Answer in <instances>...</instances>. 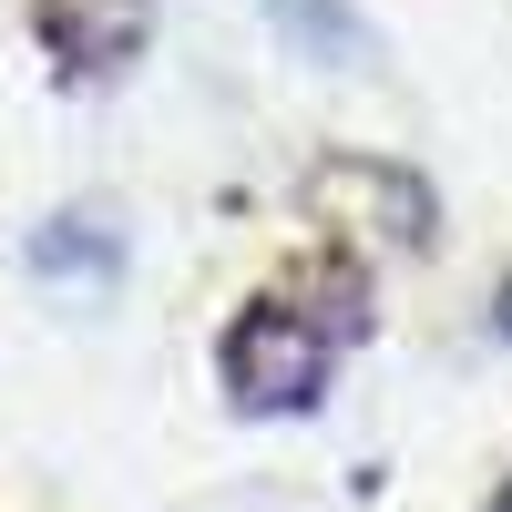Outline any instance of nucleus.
Here are the masks:
<instances>
[{"label":"nucleus","mask_w":512,"mask_h":512,"mask_svg":"<svg viewBox=\"0 0 512 512\" xmlns=\"http://www.w3.org/2000/svg\"><path fill=\"white\" fill-rule=\"evenodd\" d=\"M226 359H236V400H246V390H256V400H297V390H318V349H287V318H256Z\"/></svg>","instance_id":"nucleus-1"},{"label":"nucleus","mask_w":512,"mask_h":512,"mask_svg":"<svg viewBox=\"0 0 512 512\" xmlns=\"http://www.w3.org/2000/svg\"><path fill=\"white\" fill-rule=\"evenodd\" d=\"M492 512H512V492H502V502H492Z\"/></svg>","instance_id":"nucleus-3"},{"label":"nucleus","mask_w":512,"mask_h":512,"mask_svg":"<svg viewBox=\"0 0 512 512\" xmlns=\"http://www.w3.org/2000/svg\"><path fill=\"white\" fill-rule=\"evenodd\" d=\"M267 11H287L297 21V41L328 62V52H369V31L349 21V0H267Z\"/></svg>","instance_id":"nucleus-2"}]
</instances>
